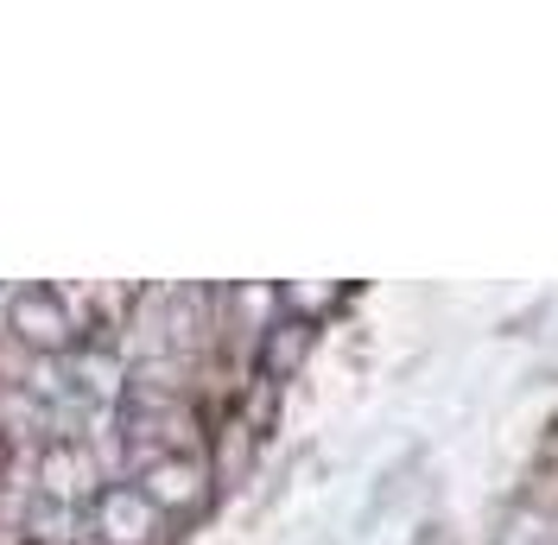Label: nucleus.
<instances>
[{"mask_svg": "<svg viewBox=\"0 0 558 545\" xmlns=\"http://www.w3.org/2000/svg\"><path fill=\"white\" fill-rule=\"evenodd\" d=\"M140 488H146V501L166 513H191L197 501H204L209 488V470L197 450H172V457H153V463H140Z\"/></svg>", "mask_w": 558, "mask_h": 545, "instance_id": "4", "label": "nucleus"}, {"mask_svg": "<svg viewBox=\"0 0 558 545\" xmlns=\"http://www.w3.org/2000/svg\"><path fill=\"white\" fill-rule=\"evenodd\" d=\"M33 488L45 495V501H64V508H89L96 501V457H89V444L76 438H51L45 450H38V470H33Z\"/></svg>", "mask_w": 558, "mask_h": 545, "instance_id": "3", "label": "nucleus"}, {"mask_svg": "<svg viewBox=\"0 0 558 545\" xmlns=\"http://www.w3.org/2000/svg\"><path fill=\"white\" fill-rule=\"evenodd\" d=\"M89 533H96V545H159L166 513L146 501L140 482H102L89 501Z\"/></svg>", "mask_w": 558, "mask_h": 545, "instance_id": "2", "label": "nucleus"}, {"mask_svg": "<svg viewBox=\"0 0 558 545\" xmlns=\"http://www.w3.org/2000/svg\"><path fill=\"white\" fill-rule=\"evenodd\" d=\"M305 349H312V324H305V317H274V324L260 330V375L286 380L305 362Z\"/></svg>", "mask_w": 558, "mask_h": 545, "instance_id": "5", "label": "nucleus"}, {"mask_svg": "<svg viewBox=\"0 0 558 545\" xmlns=\"http://www.w3.org/2000/svg\"><path fill=\"white\" fill-rule=\"evenodd\" d=\"M7 330L38 355H70L89 337V317L76 305V292H64V286H13L7 292Z\"/></svg>", "mask_w": 558, "mask_h": 545, "instance_id": "1", "label": "nucleus"}, {"mask_svg": "<svg viewBox=\"0 0 558 545\" xmlns=\"http://www.w3.org/2000/svg\"><path fill=\"white\" fill-rule=\"evenodd\" d=\"M76 513L83 508H64V501L33 495V508H26V540L33 545H76Z\"/></svg>", "mask_w": 558, "mask_h": 545, "instance_id": "6", "label": "nucleus"}, {"mask_svg": "<svg viewBox=\"0 0 558 545\" xmlns=\"http://www.w3.org/2000/svg\"><path fill=\"white\" fill-rule=\"evenodd\" d=\"M7 292H13V286H0V324H7Z\"/></svg>", "mask_w": 558, "mask_h": 545, "instance_id": "7", "label": "nucleus"}]
</instances>
